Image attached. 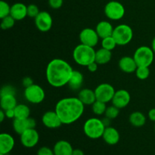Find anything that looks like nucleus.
Masks as SVG:
<instances>
[{
	"instance_id": "obj_28",
	"label": "nucleus",
	"mask_w": 155,
	"mask_h": 155,
	"mask_svg": "<svg viewBox=\"0 0 155 155\" xmlns=\"http://www.w3.org/2000/svg\"><path fill=\"white\" fill-rule=\"evenodd\" d=\"M107 109V105L106 103L102 102L101 101L96 100L93 104H92V112L97 116H101V115L104 114Z\"/></svg>"
},
{
	"instance_id": "obj_10",
	"label": "nucleus",
	"mask_w": 155,
	"mask_h": 155,
	"mask_svg": "<svg viewBox=\"0 0 155 155\" xmlns=\"http://www.w3.org/2000/svg\"><path fill=\"white\" fill-rule=\"evenodd\" d=\"M34 19L35 25L40 32L45 33V32L49 31L52 27V18L48 12H45V11L40 12Z\"/></svg>"
},
{
	"instance_id": "obj_1",
	"label": "nucleus",
	"mask_w": 155,
	"mask_h": 155,
	"mask_svg": "<svg viewBox=\"0 0 155 155\" xmlns=\"http://www.w3.org/2000/svg\"><path fill=\"white\" fill-rule=\"evenodd\" d=\"M74 71L72 67L64 59L54 58L50 61L45 70V77L50 86L61 88L68 84Z\"/></svg>"
},
{
	"instance_id": "obj_27",
	"label": "nucleus",
	"mask_w": 155,
	"mask_h": 155,
	"mask_svg": "<svg viewBox=\"0 0 155 155\" xmlns=\"http://www.w3.org/2000/svg\"><path fill=\"white\" fill-rule=\"evenodd\" d=\"M15 118L18 119H24V118L30 117V109L27 105L24 104H17L15 107Z\"/></svg>"
},
{
	"instance_id": "obj_6",
	"label": "nucleus",
	"mask_w": 155,
	"mask_h": 155,
	"mask_svg": "<svg viewBox=\"0 0 155 155\" xmlns=\"http://www.w3.org/2000/svg\"><path fill=\"white\" fill-rule=\"evenodd\" d=\"M133 58L138 67H150L154 61V52L151 47L143 45L136 50Z\"/></svg>"
},
{
	"instance_id": "obj_37",
	"label": "nucleus",
	"mask_w": 155,
	"mask_h": 155,
	"mask_svg": "<svg viewBox=\"0 0 155 155\" xmlns=\"http://www.w3.org/2000/svg\"><path fill=\"white\" fill-rule=\"evenodd\" d=\"M63 0H48V5L53 9H58L63 5Z\"/></svg>"
},
{
	"instance_id": "obj_12",
	"label": "nucleus",
	"mask_w": 155,
	"mask_h": 155,
	"mask_svg": "<svg viewBox=\"0 0 155 155\" xmlns=\"http://www.w3.org/2000/svg\"><path fill=\"white\" fill-rule=\"evenodd\" d=\"M21 143L25 148H32L36 146L39 141V135L35 128L29 129L20 135Z\"/></svg>"
},
{
	"instance_id": "obj_9",
	"label": "nucleus",
	"mask_w": 155,
	"mask_h": 155,
	"mask_svg": "<svg viewBox=\"0 0 155 155\" xmlns=\"http://www.w3.org/2000/svg\"><path fill=\"white\" fill-rule=\"evenodd\" d=\"M115 89L112 85L109 83H101L95 89L96 99L104 103H108L112 101L115 93Z\"/></svg>"
},
{
	"instance_id": "obj_20",
	"label": "nucleus",
	"mask_w": 155,
	"mask_h": 155,
	"mask_svg": "<svg viewBox=\"0 0 155 155\" xmlns=\"http://www.w3.org/2000/svg\"><path fill=\"white\" fill-rule=\"evenodd\" d=\"M54 155H72L74 148L69 142L66 140L58 141L53 147Z\"/></svg>"
},
{
	"instance_id": "obj_4",
	"label": "nucleus",
	"mask_w": 155,
	"mask_h": 155,
	"mask_svg": "<svg viewBox=\"0 0 155 155\" xmlns=\"http://www.w3.org/2000/svg\"><path fill=\"white\" fill-rule=\"evenodd\" d=\"M106 127L102 120L97 117H91L86 120L83 125V132L88 138L98 139L102 138Z\"/></svg>"
},
{
	"instance_id": "obj_3",
	"label": "nucleus",
	"mask_w": 155,
	"mask_h": 155,
	"mask_svg": "<svg viewBox=\"0 0 155 155\" xmlns=\"http://www.w3.org/2000/svg\"><path fill=\"white\" fill-rule=\"evenodd\" d=\"M95 51L93 47L80 43L73 51V58L77 64L87 67L89 64L95 61Z\"/></svg>"
},
{
	"instance_id": "obj_11",
	"label": "nucleus",
	"mask_w": 155,
	"mask_h": 155,
	"mask_svg": "<svg viewBox=\"0 0 155 155\" xmlns=\"http://www.w3.org/2000/svg\"><path fill=\"white\" fill-rule=\"evenodd\" d=\"M79 38L80 43L94 48L98 43L100 37L95 29L94 30L92 28H85L81 30L79 35Z\"/></svg>"
},
{
	"instance_id": "obj_31",
	"label": "nucleus",
	"mask_w": 155,
	"mask_h": 155,
	"mask_svg": "<svg viewBox=\"0 0 155 155\" xmlns=\"http://www.w3.org/2000/svg\"><path fill=\"white\" fill-rule=\"evenodd\" d=\"M15 24V20L11 15H8V16L2 18L0 26H1V28L2 30H9L14 27Z\"/></svg>"
},
{
	"instance_id": "obj_30",
	"label": "nucleus",
	"mask_w": 155,
	"mask_h": 155,
	"mask_svg": "<svg viewBox=\"0 0 155 155\" xmlns=\"http://www.w3.org/2000/svg\"><path fill=\"white\" fill-rule=\"evenodd\" d=\"M136 75L138 79L141 80H145L148 78L150 75L149 67H138L136 71Z\"/></svg>"
},
{
	"instance_id": "obj_15",
	"label": "nucleus",
	"mask_w": 155,
	"mask_h": 155,
	"mask_svg": "<svg viewBox=\"0 0 155 155\" xmlns=\"http://www.w3.org/2000/svg\"><path fill=\"white\" fill-rule=\"evenodd\" d=\"M42 122L43 125L48 129L59 128L63 124L55 110H48L45 112L42 115Z\"/></svg>"
},
{
	"instance_id": "obj_40",
	"label": "nucleus",
	"mask_w": 155,
	"mask_h": 155,
	"mask_svg": "<svg viewBox=\"0 0 155 155\" xmlns=\"http://www.w3.org/2000/svg\"><path fill=\"white\" fill-rule=\"evenodd\" d=\"M98 64L95 61L92 62V63H91V64H89L87 66L88 71H90V72H92V73L95 72V71L98 70Z\"/></svg>"
},
{
	"instance_id": "obj_17",
	"label": "nucleus",
	"mask_w": 155,
	"mask_h": 155,
	"mask_svg": "<svg viewBox=\"0 0 155 155\" xmlns=\"http://www.w3.org/2000/svg\"><path fill=\"white\" fill-rule=\"evenodd\" d=\"M118 66L120 69L127 74H132L136 72L138 65L135 61L134 58L130 56H124L119 60Z\"/></svg>"
},
{
	"instance_id": "obj_33",
	"label": "nucleus",
	"mask_w": 155,
	"mask_h": 155,
	"mask_svg": "<svg viewBox=\"0 0 155 155\" xmlns=\"http://www.w3.org/2000/svg\"><path fill=\"white\" fill-rule=\"evenodd\" d=\"M11 6L6 2H0V18H3L10 15Z\"/></svg>"
},
{
	"instance_id": "obj_39",
	"label": "nucleus",
	"mask_w": 155,
	"mask_h": 155,
	"mask_svg": "<svg viewBox=\"0 0 155 155\" xmlns=\"http://www.w3.org/2000/svg\"><path fill=\"white\" fill-rule=\"evenodd\" d=\"M5 113L6 118H8V119H15V109H8V110H5Z\"/></svg>"
},
{
	"instance_id": "obj_34",
	"label": "nucleus",
	"mask_w": 155,
	"mask_h": 155,
	"mask_svg": "<svg viewBox=\"0 0 155 155\" xmlns=\"http://www.w3.org/2000/svg\"><path fill=\"white\" fill-rule=\"evenodd\" d=\"M39 8L34 4H30L27 6V16L35 18L39 13Z\"/></svg>"
},
{
	"instance_id": "obj_38",
	"label": "nucleus",
	"mask_w": 155,
	"mask_h": 155,
	"mask_svg": "<svg viewBox=\"0 0 155 155\" xmlns=\"http://www.w3.org/2000/svg\"><path fill=\"white\" fill-rule=\"evenodd\" d=\"M22 84L24 87L27 88L33 84V80H32V78H30V77H24L22 80Z\"/></svg>"
},
{
	"instance_id": "obj_7",
	"label": "nucleus",
	"mask_w": 155,
	"mask_h": 155,
	"mask_svg": "<svg viewBox=\"0 0 155 155\" xmlns=\"http://www.w3.org/2000/svg\"><path fill=\"white\" fill-rule=\"evenodd\" d=\"M24 98L31 104H40L44 101L45 92L40 86L33 83L31 86L25 88L24 92Z\"/></svg>"
},
{
	"instance_id": "obj_35",
	"label": "nucleus",
	"mask_w": 155,
	"mask_h": 155,
	"mask_svg": "<svg viewBox=\"0 0 155 155\" xmlns=\"http://www.w3.org/2000/svg\"><path fill=\"white\" fill-rule=\"evenodd\" d=\"M16 93V90L14 86H11V85H5L3 86L0 92V95H15Z\"/></svg>"
},
{
	"instance_id": "obj_2",
	"label": "nucleus",
	"mask_w": 155,
	"mask_h": 155,
	"mask_svg": "<svg viewBox=\"0 0 155 155\" xmlns=\"http://www.w3.org/2000/svg\"><path fill=\"white\" fill-rule=\"evenodd\" d=\"M85 105L78 97H68L59 100L54 110L62 124L69 125L78 120L83 114Z\"/></svg>"
},
{
	"instance_id": "obj_43",
	"label": "nucleus",
	"mask_w": 155,
	"mask_h": 155,
	"mask_svg": "<svg viewBox=\"0 0 155 155\" xmlns=\"http://www.w3.org/2000/svg\"><path fill=\"white\" fill-rule=\"evenodd\" d=\"M5 117H6V115H5V110H2V109H1V110H0V122L2 123Z\"/></svg>"
},
{
	"instance_id": "obj_46",
	"label": "nucleus",
	"mask_w": 155,
	"mask_h": 155,
	"mask_svg": "<svg viewBox=\"0 0 155 155\" xmlns=\"http://www.w3.org/2000/svg\"><path fill=\"white\" fill-rule=\"evenodd\" d=\"M154 131H155V124H154Z\"/></svg>"
},
{
	"instance_id": "obj_14",
	"label": "nucleus",
	"mask_w": 155,
	"mask_h": 155,
	"mask_svg": "<svg viewBox=\"0 0 155 155\" xmlns=\"http://www.w3.org/2000/svg\"><path fill=\"white\" fill-rule=\"evenodd\" d=\"M36 126V122L33 118L28 117L24 119H18L15 118L13 120V129L15 133L21 135L29 129L35 128Z\"/></svg>"
},
{
	"instance_id": "obj_22",
	"label": "nucleus",
	"mask_w": 155,
	"mask_h": 155,
	"mask_svg": "<svg viewBox=\"0 0 155 155\" xmlns=\"http://www.w3.org/2000/svg\"><path fill=\"white\" fill-rule=\"evenodd\" d=\"M78 98L84 105H92L96 101L95 90L90 89H83L79 92Z\"/></svg>"
},
{
	"instance_id": "obj_23",
	"label": "nucleus",
	"mask_w": 155,
	"mask_h": 155,
	"mask_svg": "<svg viewBox=\"0 0 155 155\" xmlns=\"http://www.w3.org/2000/svg\"><path fill=\"white\" fill-rule=\"evenodd\" d=\"M83 81H84V77L83 74L80 71L74 70L68 85L72 90H78L81 88Z\"/></svg>"
},
{
	"instance_id": "obj_19",
	"label": "nucleus",
	"mask_w": 155,
	"mask_h": 155,
	"mask_svg": "<svg viewBox=\"0 0 155 155\" xmlns=\"http://www.w3.org/2000/svg\"><path fill=\"white\" fill-rule=\"evenodd\" d=\"M10 15L15 21H21L27 16V6L24 3L17 2L11 6Z\"/></svg>"
},
{
	"instance_id": "obj_16",
	"label": "nucleus",
	"mask_w": 155,
	"mask_h": 155,
	"mask_svg": "<svg viewBox=\"0 0 155 155\" xmlns=\"http://www.w3.org/2000/svg\"><path fill=\"white\" fill-rule=\"evenodd\" d=\"M15 145V139L12 135L6 133L0 134V154H9L13 150Z\"/></svg>"
},
{
	"instance_id": "obj_26",
	"label": "nucleus",
	"mask_w": 155,
	"mask_h": 155,
	"mask_svg": "<svg viewBox=\"0 0 155 155\" xmlns=\"http://www.w3.org/2000/svg\"><path fill=\"white\" fill-rule=\"evenodd\" d=\"M129 120L133 127H142L146 123V117L142 112L135 111L130 115Z\"/></svg>"
},
{
	"instance_id": "obj_45",
	"label": "nucleus",
	"mask_w": 155,
	"mask_h": 155,
	"mask_svg": "<svg viewBox=\"0 0 155 155\" xmlns=\"http://www.w3.org/2000/svg\"><path fill=\"white\" fill-rule=\"evenodd\" d=\"M0 155H5V154H0Z\"/></svg>"
},
{
	"instance_id": "obj_13",
	"label": "nucleus",
	"mask_w": 155,
	"mask_h": 155,
	"mask_svg": "<svg viewBox=\"0 0 155 155\" xmlns=\"http://www.w3.org/2000/svg\"><path fill=\"white\" fill-rule=\"evenodd\" d=\"M131 96L130 92L126 89H119L115 92L112 98V104L119 109H123L127 107L130 102Z\"/></svg>"
},
{
	"instance_id": "obj_41",
	"label": "nucleus",
	"mask_w": 155,
	"mask_h": 155,
	"mask_svg": "<svg viewBox=\"0 0 155 155\" xmlns=\"http://www.w3.org/2000/svg\"><path fill=\"white\" fill-rule=\"evenodd\" d=\"M148 118L150 120L155 123V108H152L148 111Z\"/></svg>"
},
{
	"instance_id": "obj_18",
	"label": "nucleus",
	"mask_w": 155,
	"mask_h": 155,
	"mask_svg": "<svg viewBox=\"0 0 155 155\" xmlns=\"http://www.w3.org/2000/svg\"><path fill=\"white\" fill-rule=\"evenodd\" d=\"M104 142L109 145H115L119 142L120 136L117 129L112 127H107L102 136Z\"/></svg>"
},
{
	"instance_id": "obj_25",
	"label": "nucleus",
	"mask_w": 155,
	"mask_h": 155,
	"mask_svg": "<svg viewBox=\"0 0 155 155\" xmlns=\"http://www.w3.org/2000/svg\"><path fill=\"white\" fill-rule=\"evenodd\" d=\"M17 99L15 95H0V106L1 109L5 110L14 109L17 106Z\"/></svg>"
},
{
	"instance_id": "obj_24",
	"label": "nucleus",
	"mask_w": 155,
	"mask_h": 155,
	"mask_svg": "<svg viewBox=\"0 0 155 155\" xmlns=\"http://www.w3.org/2000/svg\"><path fill=\"white\" fill-rule=\"evenodd\" d=\"M112 58L111 51L101 48L95 52V62L98 65H104L108 63Z\"/></svg>"
},
{
	"instance_id": "obj_5",
	"label": "nucleus",
	"mask_w": 155,
	"mask_h": 155,
	"mask_svg": "<svg viewBox=\"0 0 155 155\" xmlns=\"http://www.w3.org/2000/svg\"><path fill=\"white\" fill-rule=\"evenodd\" d=\"M112 36L117 45H126L130 43L133 38V30L127 24H120L114 29Z\"/></svg>"
},
{
	"instance_id": "obj_29",
	"label": "nucleus",
	"mask_w": 155,
	"mask_h": 155,
	"mask_svg": "<svg viewBox=\"0 0 155 155\" xmlns=\"http://www.w3.org/2000/svg\"><path fill=\"white\" fill-rule=\"evenodd\" d=\"M117 45V44L112 36L101 39V48H104L109 51H112L116 48Z\"/></svg>"
},
{
	"instance_id": "obj_36",
	"label": "nucleus",
	"mask_w": 155,
	"mask_h": 155,
	"mask_svg": "<svg viewBox=\"0 0 155 155\" xmlns=\"http://www.w3.org/2000/svg\"><path fill=\"white\" fill-rule=\"evenodd\" d=\"M37 155H54L53 149L47 146L41 147L37 151Z\"/></svg>"
},
{
	"instance_id": "obj_42",
	"label": "nucleus",
	"mask_w": 155,
	"mask_h": 155,
	"mask_svg": "<svg viewBox=\"0 0 155 155\" xmlns=\"http://www.w3.org/2000/svg\"><path fill=\"white\" fill-rule=\"evenodd\" d=\"M72 155H85V153L81 149H74Z\"/></svg>"
},
{
	"instance_id": "obj_21",
	"label": "nucleus",
	"mask_w": 155,
	"mask_h": 155,
	"mask_svg": "<svg viewBox=\"0 0 155 155\" xmlns=\"http://www.w3.org/2000/svg\"><path fill=\"white\" fill-rule=\"evenodd\" d=\"M114 27L109 21H101L96 25L95 30L101 39L112 36L114 32Z\"/></svg>"
},
{
	"instance_id": "obj_8",
	"label": "nucleus",
	"mask_w": 155,
	"mask_h": 155,
	"mask_svg": "<svg viewBox=\"0 0 155 155\" xmlns=\"http://www.w3.org/2000/svg\"><path fill=\"white\" fill-rule=\"evenodd\" d=\"M125 8L117 1H110L104 7V14L109 20L119 21L125 15Z\"/></svg>"
},
{
	"instance_id": "obj_44",
	"label": "nucleus",
	"mask_w": 155,
	"mask_h": 155,
	"mask_svg": "<svg viewBox=\"0 0 155 155\" xmlns=\"http://www.w3.org/2000/svg\"><path fill=\"white\" fill-rule=\"evenodd\" d=\"M151 48H152L153 51H154V52L155 53V37L154 38V39H153L152 43H151Z\"/></svg>"
},
{
	"instance_id": "obj_32",
	"label": "nucleus",
	"mask_w": 155,
	"mask_h": 155,
	"mask_svg": "<svg viewBox=\"0 0 155 155\" xmlns=\"http://www.w3.org/2000/svg\"><path fill=\"white\" fill-rule=\"evenodd\" d=\"M120 110L118 107H115L114 105L112 104L111 106H109V107H107V109H106V111L104 113V116L106 117L109 118L110 120H114L115 118H117L118 117L120 114Z\"/></svg>"
}]
</instances>
